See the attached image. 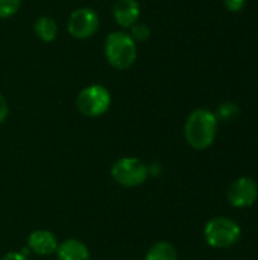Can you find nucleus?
<instances>
[{
	"label": "nucleus",
	"instance_id": "obj_1",
	"mask_svg": "<svg viewBox=\"0 0 258 260\" xmlns=\"http://www.w3.org/2000/svg\"><path fill=\"white\" fill-rule=\"evenodd\" d=\"M217 126L219 120L211 110L196 108L189 114L184 125L186 142L195 151H205L214 143Z\"/></svg>",
	"mask_w": 258,
	"mask_h": 260
},
{
	"label": "nucleus",
	"instance_id": "obj_2",
	"mask_svg": "<svg viewBox=\"0 0 258 260\" xmlns=\"http://www.w3.org/2000/svg\"><path fill=\"white\" fill-rule=\"evenodd\" d=\"M103 52L108 64L117 70H126L132 67L137 59V43L129 34L116 30L108 34L103 44Z\"/></svg>",
	"mask_w": 258,
	"mask_h": 260
},
{
	"label": "nucleus",
	"instance_id": "obj_3",
	"mask_svg": "<svg viewBox=\"0 0 258 260\" xmlns=\"http://www.w3.org/2000/svg\"><path fill=\"white\" fill-rule=\"evenodd\" d=\"M242 236L240 225L227 216H216L204 227V239L211 248L227 250L234 247Z\"/></svg>",
	"mask_w": 258,
	"mask_h": 260
},
{
	"label": "nucleus",
	"instance_id": "obj_4",
	"mask_svg": "<svg viewBox=\"0 0 258 260\" xmlns=\"http://www.w3.org/2000/svg\"><path fill=\"white\" fill-rule=\"evenodd\" d=\"M111 107V93L100 84H91L76 96V108L85 117H99Z\"/></svg>",
	"mask_w": 258,
	"mask_h": 260
},
{
	"label": "nucleus",
	"instance_id": "obj_5",
	"mask_svg": "<svg viewBox=\"0 0 258 260\" xmlns=\"http://www.w3.org/2000/svg\"><path fill=\"white\" fill-rule=\"evenodd\" d=\"M111 177L123 187H138L148 180L149 169L137 157H123L113 165Z\"/></svg>",
	"mask_w": 258,
	"mask_h": 260
},
{
	"label": "nucleus",
	"instance_id": "obj_6",
	"mask_svg": "<svg viewBox=\"0 0 258 260\" xmlns=\"http://www.w3.org/2000/svg\"><path fill=\"white\" fill-rule=\"evenodd\" d=\"M100 20L94 9L91 8H79L73 11L67 21V30L73 38L87 40L91 38L99 29Z\"/></svg>",
	"mask_w": 258,
	"mask_h": 260
},
{
	"label": "nucleus",
	"instance_id": "obj_7",
	"mask_svg": "<svg viewBox=\"0 0 258 260\" xmlns=\"http://www.w3.org/2000/svg\"><path fill=\"white\" fill-rule=\"evenodd\" d=\"M228 203L236 209H246L258 200V184L251 177H240L234 180L227 190Z\"/></svg>",
	"mask_w": 258,
	"mask_h": 260
},
{
	"label": "nucleus",
	"instance_id": "obj_8",
	"mask_svg": "<svg viewBox=\"0 0 258 260\" xmlns=\"http://www.w3.org/2000/svg\"><path fill=\"white\" fill-rule=\"evenodd\" d=\"M113 17L120 27L129 29L140 18L138 2L137 0H116L113 3Z\"/></svg>",
	"mask_w": 258,
	"mask_h": 260
},
{
	"label": "nucleus",
	"instance_id": "obj_9",
	"mask_svg": "<svg viewBox=\"0 0 258 260\" xmlns=\"http://www.w3.org/2000/svg\"><path fill=\"white\" fill-rule=\"evenodd\" d=\"M58 239L52 232L35 230L27 238V248L38 256H50L58 250Z\"/></svg>",
	"mask_w": 258,
	"mask_h": 260
},
{
	"label": "nucleus",
	"instance_id": "obj_10",
	"mask_svg": "<svg viewBox=\"0 0 258 260\" xmlns=\"http://www.w3.org/2000/svg\"><path fill=\"white\" fill-rule=\"evenodd\" d=\"M58 260H91L88 247L78 239H67L58 245Z\"/></svg>",
	"mask_w": 258,
	"mask_h": 260
},
{
	"label": "nucleus",
	"instance_id": "obj_11",
	"mask_svg": "<svg viewBox=\"0 0 258 260\" xmlns=\"http://www.w3.org/2000/svg\"><path fill=\"white\" fill-rule=\"evenodd\" d=\"M33 32H35V35L41 41L50 43L58 35V24H56V21L52 17L43 15V17H40V18L35 20V23H33Z\"/></svg>",
	"mask_w": 258,
	"mask_h": 260
},
{
	"label": "nucleus",
	"instance_id": "obj_12",
	"mask_svg": "<svg viewBox=\"0 0 258 260\" xmlns=\"http://www.w3.org/2000/svg\"><path fill=\"white\" fill-rule=\"evenodd\" d=\"M144 260H178V253L170 242L160 241L149 248Z\"/></svg>",
	"mask_w": 258,
	"mask_h": 260
},
{
	"label": "nucleus",
	"instance_id": "obj_13",
	"mask_svg": "<svg viewBox=\"0 0 258 260\" xmlns=\"http://www.w3.org/2000/svg\"><path fill=\"white\" fill-rule=\"evenodd\" d=\"M239 105H236L234 102H224L222 105H219L217 111L214 113L217 120H233L234 117H237L239 114Z\"/></svg>",
	"mask_w": 258,
	"mask_h": 260
},
{
	"label": "nucleus",
	"instance_id": "obj_14",
	"mask_svg": "<svg viewBox=\"0 0 258 260\" xmlns=\"http://www.w3.org/2000/svg\"><path fill=\"white\" fill-rule=\"evenodd\" d=\"M129 35H131V38L135 41V43H138V41H146L149 37H151V27L148 26V24H144V23H135L134 26H131L129 27Z\"/></svg>",
	"mask_w": 258,
	"mask_h": 260
},
{
	"label": "nucleus",
	"instance_id": "obj_15",
	"mask_svg": "<svg viewBox=\"0 0 258 260\" xmlns=\"http://www.w3.org/2000/svg\"><path fill=\"white\" fill-rule=\"evenodd\" d=\"M21 0H0V18H9L17 14Z\"/></svg>",
	"mask_w": 258,
	"mask_h": 260
},
{
	"label": "nucleus",
	"instance_id": "obj_16",
	"mask_svg": "<svg viewBox=\"0 0 258 260\" xmlns=\"http://www.w3.org/2000/svg\"><path fill=\"white\" fill-rule=\"evenodd\" d=\"M225 6L231 12H240L246 6V0H225Z\"/></svg>",
	"mask_w": 258,
	"mask_h": 260
},
{
	"label": "nucleus",
	"instance_id": "obj_17",
	"mask_svg": "<svg viewBox=\"0 0 258 260\" xmlns=\"http://www.w3.org/2000/svg\"><path fill=\"white\" fill-rule=\"evenodd\" d=\"M8 114H9V105H8V101H6V98L0 93V125L6 120Z\"/></svg>",
	"mask_w": 258,
	"mask_h": 260
},
{
	"label": "nucleus",
	"instance_id": "obj_18",
	"mask_svg": "<svg viewBox=\"0 0 258 260\" xmlns=\"http://www.w3.org/2000/svg\"><path fill=\"white\" fill-rule=\"evenodd\" d=\"M0 260H26V256L23 253H15V251H11L8 254H5Z\"/></svg>",
	"mask_w": 258,
	"mask_h": 260
}]
</instances>
